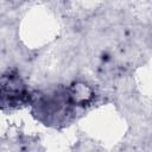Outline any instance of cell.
<instances>
[{"label": "cell", "mask_w": 152, "mask_h": 152, "mask_svg": "<svg viewBox=\"0 0 152 152\" xmlns=\"http://www.w3.org/2000/svg\"><path fill=\"white\" fill-rule=\"evenodd\" d=\"M28 99V93L19 76L6 75L0 78V106L15 107Z\"/></svg>", "instance_id": "6da1fadb"}, {"label": "cell", "mask_w": 152, "mask_h": 152, "mask_svg": "<svg viewBox=\"0 0 152 152\" xmlns=\"http://www.w3.org/2000/svg\"><path fill=\"white\" fill-rule=\"evenodd\" d=\"M72 103L69 95L65 94H49L42 97L38 102L39 114L48 115V120L55 119L56 115H64L68 112V106Z\"/></svg>", "instance_id": "7a4b0ae2"}]
</instances>
